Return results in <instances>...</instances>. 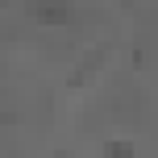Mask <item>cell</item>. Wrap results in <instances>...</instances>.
<instances>
[{
    "label": "cell",
    "instance_id": "2",
    "mask_svg": "<svg viewBox=\"0 0 158 158\" xmlns=\"http://www.w3.org/2000/svg\"><path fill=\"white\" fill-rule=\"evenodd\" d=\"M104 158H133V142H108Z\"/></svg>",
    "mask_w": 158,
    "mask_h": 158
},
{
    "label": "cell",
    "instance_id": "1",
    "mask_svg": "<svg viewBox=\"0 0 158 158\" xmlns=\"http://www.w3.org/2000/svg\"><path fill=\"white\" fill-rule=\"evenodd\" d=\"M38 17H42V25H63L67 21V4H42Z\"/></svg>",
    "mask_w": 158,
    "mask_h": 158
},
{
    "label": "cell",
    "instance_id": "3",
    "mask_svg": "<svg viewBox=\"0 0 158 158\" xmlns=\"http://www.w3.org/2000/svg\"><path fill=\"white\" fill-rule=\"evenodd\" d=\"M0 4H4V0H0Z\"/></svg>",
    "mask_w": 158,
    "mask_h": 158
}]
</instances>
